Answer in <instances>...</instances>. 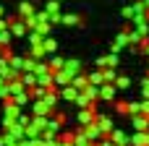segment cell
<instances>
[{
    "instance_id": "f5cc1de1",
    "label": "cell",
    "mask_w": 149,
    "mask_h": 146,
    "mask_svg": "<svg viewBox=\"0 0 149 146\" xmlns=\"http://www.w3.org/2000/svg\"><path fill=\"white\" fill-rule=\"evenodd\" d=\"M8 144V141H5V133H3V136H0V146H5Z\"/></svg>"
},
{
    "instance_id": "ba28073f",
    "label": "cell",
    "mask_w": 149,
    "mask_h": 146,
    "mask_svg": "<svg viewBox=\"0 0 149 146\" xmlns=\"http://www.w3.org/2000/svg\"><path fill=\"white\" fill-rule=\"evenodd\" d=\"M0 76H3V78H5V81H13V78H18V76H21V73H16V71H13V68H10V60H8V57H3V55H0Z\"/></svg>"
},
{
    "instance_id": "f1b7e54d",
    "label": "cell",
    "mask_w": 149,
    "mask_h": 146,
    "mask_svg": "<svg viewBox=\"0 0 149 146\" xmlns=\"http://www.w3.org/2000/svg\"><path fill=\"white\" fill-rule=\"evenodd\" d=\"M34 31H39V34H42V37H47V34H50V31H52V24H50V21H39V24H37V29H34Z\"/></svg>"
},
{
    "instance_id": "4dcf8cb0",
    "label": "cell",
    "mask_w": 149,
    "mask_h": 146,
    "mask_svg": "<svg viewBox=\"0 0 149 146\" xmlns=\"http://www.w3.org/2000/svg\"><path fill=\"white\" fill-rule=\"evenodd\" d=\"M79 21H81V18H79L76 13H63V24H65V26H76Z\"/></svg>"
},
{
    "instance_id": "d4e9b609",
    "label": "cell",
    "mask_w": 149,
    "mask_h": 146,
    "mask_svg": "<svg viewBox=\"0 0 149 146\" xmlns=\"http://www.w3.org/2000/svg\"><path fill=\"white\" fill-rule=\"evenodd\" d=\"M115 44H118V47H120V50H123V47H128V44H131V39H128V29H123V31H120V34H118V37H115Z\"/></svg>"
},
{
    "instance_id": "3957f363",
    "label": "cell",
    "mask_w": 149,
    "mask_h": 146,
    "mask_svg": "<svg viewBox=\"0 0 149 146\" xmlns=\"http://www.w3.org/2000/svg\"><path fill=\"white\" fill-rule=\"evenodd\" d=\"M79 128H81V125H79ZM81 131H84V138H86V141H92V144H97V141L102 138V128L97 125V120H94V123H89V125H84Z\"/></svg>"
},
{
    "instance_id": "83f0119b",
    "label": "cell",
    "mask_w": 149,
    "mask_h": 146,
    "mask_svg": "<svg viewBox=\"0 0 149 146\" xmlns=\"http://www.w3.org/2000/svg\"><path fill=\"white\" fill-rule=\"evenodd\" d=\"M10 42H13L10 29H3V31H0V47H10Z\"/></svg>"
},
{
    "instance_id": "30bf717a",
    "label": "cell",
    "mask_w": 149,
    "mask_h": 146,
    "mask_svg": "<svg viewBox=\"0 0 149 146\" xmlns=\"http://www.w3.org/2000/svg\"><path fill=\"white\" fill-rule=\"evenodd\" d=\"M79 94H81V91H79L73 84H68V86H63V89H60V99H63V102H73Z\"/></svg>"
},
{
    "instance_id": "60d3db41",
    "label": "cell",
    "mask_w": 149,
    "mask_h": 146,
    "mask_svg": "<svg viewBox=\"0 0 149 146\" xmlns=\"http://www.w3.org/2000/svg\"><path fill=\"white\" fill-rule=\"evenodd\" d=\"M60 141H76V131H60Z\"/></svg>"
},
{
    "instance_id": "52a82bcc",
    "label": "cell",
    "mask_w": 149,
    "mask_h": 146,
    "mask_svg": "<svg viewBox=\"0 0 149 146\" xmlns=\"http://www.w3.org/2000/svg\"><path fill=\"white\" fill-rule=\"evenodd\" d=\"M18 115H21V107L13 102V99H5L3 102V118H10V120H18Z\"/></svg>"
},
{
    "instance_id": "9a60e30c",
    "label": "cell",
    "mask_w": 149,
    "mask_h": 146,
    "mask_svg": "<svg viewBox=\"0 0 149 146\" xmlns=\"http://www.w3.org/2000/svg\"><path fill=\"white\" fill-rule=\"evenodd\" d=\"M18 78H21V84H24L26 89H34V86H37V73H34V71H21Z\"/></svg>"
},
{
    "instance_id": "5bb4252c",
    "label": "cell",
    "mask_w": 149,
    "mask_h": 146,
    "mask_svg": "<svg viewBox=\"0 0 149 146\" xmlns=\"http://www.w3.org/2000/svg\"><path fill=\"white\" fill-rule=\"evenodd\" d=\"M63 71H68L71 76L81 73V60H76V57H65V63H63Z\"/></svg>"
},
{
    "instance_id": "db71d44e",
    "label": "cell",
    "mask_w": 149,
    "mask_h": 146,
    "mask_svg": "<svg viewBox=\"0 0 149 146\" xmlns=\"http://www.w3.org/2000/svg\"><path fill=\"white\" fill-rule=\"evenodd\" d=\"M3 16H5V8H3V5H0V18H3Z\"/></svg>"
},
{
    "instance_id": "2e32d148",
    "label": "cell",
    "mask_w": 149,
    "mask_h": 146,
    "mask_svg": "<svg viewBox=\"0 0 149 146\" xmlns=\"http://www.w3.org/2000/svg\"><path fill=\"white\" fill-rule=\"evenodd\" d=\"M71 84H73V86H76V89H79V91H84V89H86V86H89V76H86V73H84V71H81V73H76V76H73V78H71Z\"/></svg>"
},
{
    "instance_id": "4316f807",
    "label": "cell",
    "mask_w": 149,
    "mask_h": 146,
    "mask_svg": "<svg viewBox=\"0 0 149 146\" xmlns=\"http://www.w3.org/2000/svg\"><path fill=\"white\" fill-rule=\"evenodd\" d=\"M52 76H55L52 71H50V73H39V76H37V84H42V86H55V84H52Z\"/></svg>"
},
{
    "instance_id": "cb8c5ba5",
    "label": "cell",
    "mask_w": 149,
    "mask_h": 146,
    "mask_svg": "<svg viewBox=\"0 0 149 146\" xmlns=\"http://www.w3.org/2000/svg\"><path fill=\"white\" fill-rule=\"evenodd\" d=\"M42 47H45V52H47V55H52V52L58 50V42H55V39H52V37L47 34V37L42 39Z\"/></svg>"
},
{
    "instance_id": "e0dca14e",
    "label": "cell",
    "mask_w": 149,
    "mask_h": 146,
    "mask_svg": "<svg viewBox=\"0 0 149 146\" xmlns=\"http://www.w3.org/2000/svg\"><path fill=\"white\" fill-rule=\"evenodd\" d=\"M131 146H149L147 144V131H134V136H131Z\"/></svg>"
},
{
    "instance_id": "f6af8a7d",
    "label": "cell",
    "mask_w": 149,
    "mask_h": 146,
    "mask_svg": "<svg viewBox=\"0 0 149 146\" xmlns=\"http://www.w3.org/2000/svg\"><path fill=\"white\" fill-rule=\"evenodd\" d=\"M94 146H118V144H115V141H113L110 136H102V138H100V141H97Z\"/></svg>"
},
{
    "instance_id": "d590c367",
    "label": "cell",
    "mask_w": 149,
    "mask_h": 146,
    "mask_svg": "<svg viewBox=\"0 0 149 146\" xmlns=\"http://www.w3.org/2000/svg\"><path fill=\"white\" fill-rule=\"evenodd\" d=\"M102 76H105V81H113V84H115L118 71H115V68H102Z\"/></svg>"
},
{
    "instance_id": "f907efd6",
    "label": "cell",
    "mask_w": 149,
    "mask_h": 146,
    "mask_svg": "<svg viewBox=\"0 0 149 146\" xmlns=\"http://www.w3.org/2000/svg\"><path fill=\"white\" fill-rule=\"evenodd\" d=\"M141 115H149V99H141Z\"/></svg>"
},
{
    "instance_id": "7c38bea8",
    "label": "cell",
    "mask_w": 149,
    "mask_h": 146,
    "mask_svg": "<svg viewBox=\"0 0 149 146\" xmlns=\"http://www.w3.org/2000/svg\"><path fill=\"white\" fill-rule=\"evenodd\" d=\"M110 138L115 141L118 146H131V136H126L120 128H113V133H110Z\"/></svg>"
},
{
    "instance_id": "8fae6325",
    "label": "cell",
    "mask_w": 149,
    "mask_h": 146,
    "mask_svg": "<svg viewBox=\"0 0 149 146\" xmlns=\"http://www.w3.org/2000/svg\"><path fill=\"white\" fill-rule=\"evenodd\" d=\"M97 125L102 128V136H110V133H113V128H115V125H113V120H110L107 115H100V112H97Z\"/></svg>"
},
{
    "instance_id": "681fc988",
    "label": "cell",
    "mask_w": 149,
    "mask_h": 146,
    "mask_svg": "<svg viewBox=\"0 0 149 146\" xmlns=\"http://www.w3.org/2000/svg\"><path fill=\"white\" fill-rule=\"evenodd\" d=\"M18 123H21V125H29V123H31V115H24V112H21V115H18Z\"/></svg>"
},
{
    "instance_id": "836d02e7",
    "label": "cell",
    "mask_w": 149,
    "mask_h": 146,
    "mask_svg": "<svg viewBox=\"0 0 149 146\" xmlns=\"http://www.w3.org/2000/svg\"><path fill=\"white\" fill-rule=\"evenodd\" d=\"M73 104H76V107H79V110H81V107H92V104H94V102H92V99H86V97H84V94H79V97H76V99H73Z\"/></svg>"
},
{
    "instance_id": "f35d334b",
    "label": "cell",
    "mask_w": 149,
    "mask_h": 146,
    "mask_svg": "<svg viewBox=\"0 0 149 146\" xmlns=\"http://www.w3.org/2000/svg\"><path fill=\"white\" fill-rule=\"evenodd\" d=\"M128 39H131V44H136V47H139V42H141L144 37H141L136 29H128Z\"/></svg>"
},
{
    "instance_id": "ab89813d",
    "label": "cell",
    "mask_w": 149,
    "mask_h": 146,
    "mask_svg": "<svg viewBox=\"0 0 149 146\" xmlns=\"http://www.w3.org/2000/svg\"><path fill=\"white\" fill-rule=\"evenodd\" d=\"M134 29H136V31H139L141 37H149V21H141V24H136Z\"/></svg>"
},
{
    "instance_id": "816d5d0a",
    "label": "cell",
    "mask_w": 149,
    "mask_h": 146,
    "mask_svg": "<svg viewBox=\"0 0 149 146\" xmlns=\"http://www.w3.org/2000/svg\"><path fill=\"white\" fill-rule=\"evenodd\" d=\"M45 146H58V138H52V141H45Z\"/></svg>"
},
{
    "instance_id": "ffe728a7",
    "label": "cell",
    "mask_w": 149,
    "mask_h": 146,
    "mask_svg": "<svg viewBox=\"0 0 149 146\" xmlns=\"http://www.w3.org/2000/svg\"><path fill=\"white\" fill-rule=\"evenodd\" d=\"M8 60H10V68H13L16 73H21V71H24V55H16V52H13Z\"/></svg>"
},
{
    "instance_id": "9c48e42d",
    "label": "cell",
    "mask_w": 149,
    "mask_h": 146,
    "mask_svg": "<svg viewBox=\"0 0 149 146\" xmlns=\"http://www.w3.org/2000/svg\"><path fill=\"white\" fill-rule=\"evenodd\" d=\"M71 78H73V76H71L68 71H63V68H60V71H55V76H52V84H55L58 89H63V86H68V84H71Z\"/></svg>"
},
{
    "instance_id": "74e56055",
    "label": "cell",
    "mask_w": 149,
    "mask_h": 146,
    "mask_svg": "<svg viewBox=\"0 0 149 146\" xmlns=\"http://www.w3.org/2000/svg\"><path fill=\"white\" fill-rule=\"evenodd\" d=\"M141 115V102H128V118Z\"/></svg>"
},
{
    "instance_id": "11a10c76",
    "label": "cell",
    "mask_w": 149,
    "mask_h": 146,
    "mask_svg": "<svg viewBox=\"0 0 149 146\" xmlns=\"http://www.w3.org/2000/svg\"><path fill=\"white\" fill-rule=\"evenodd\" d=\"M147 21H149V8H147Z\"/></svg>"
},
{
    "instance_id": "7402d4cb",
    "label": "cell",
    "mask_w": 149,
    "mask_h": 146,
    "mask_svg": "<svg viewBox=\"0 0 149 146\" xmlns=\"http://www.w3.org/2000/svg\"><path fill=\"white\" fill-rule=\"evenodd\" d=\"M47 91H50V86H42V84H37L34 89H29V97H31V99H42Z\"/></svg>"
},
{
    "instance_id": "f546056e",
    "label": "cell",
    "mask_w": 149,
    "mask_h": 146,
    "mask_svg": "<svg viewBox=\"0 0 149 146\" xmlns=\"http://www.w3.org/2000/svg\"><path fill=\"white\" fill-rule=\"evenodd\" d=\"M29 55H34L37 60H42L47 52H45V47H42V44H31V47H29Z\"/></svg>"
},
{
    "instance_id": "44dd1931",
    "label": "cell",
    "mask_w": 149,
    "mask_h": 146,
    "mask_svg": "<svg viewBox=\"0 0 149 146\" xmlns=\"http://www.w3.org/2000/svg\"><path fill=\"white\" fill-rule=\"evenodd\" d=\"M86 76H89V84H94V86H102V84H105L102 68H97V71H92V73H86Z\"/></svg>"
},
{
    "instance_id": "bcb514c9",
    "label": "cell",
    "mask_w": 149,
    "mask_h": 146,
    "mask_svg": "<svg viewBox=\"0 0 149 146\" xmlns=\"http://www.w3.org/2000/svg\"><path fill=\"white\" fill-rule=\"evenodd\" d=\"M50 24H52V26H55V24H63V16H60V10L50 13Z\"/></svg>"
},
{
    "instance_id": "5b68a950",
    "label": "cell",
    "mask_w": 149,
    "mask_h": 146,
    "mask_svg": "<svg viewBox=\"0 0 149 146\" xmlns=\"http://www.w3.org/2000/svg\"><path fill=\"white\" fill-rule=\"evenodd\" d=\"M118 60H120V55H118V52L100 55V57H97V68H118Z\"/></svg>"
},
{
    "instance_id": "6da1fadb",
    "label": "cell",
    "mask_w": 149,
    "mask_h": 146,
    "mask_svg": "<svg viewBox=\"0 0 149 146\" xmlns=\"http://www.w3.org/2000/svg\"><path fill=\"white\" fill-rule=\"evenodd\" d=\"M118 91H120V89H118L113 81H105V84L100 86V99H102V102H115Z\"/></svg>"
},
{
    "instance_id": "7dc6e473",
    "label": "cell",
    "mask_w": 149,
    "mask_h": 146,
    "mask_svg": "<svg viewBox=\"0 0 149 146\" xmlns=\"http://www.w3.org/2000/svg\"><path fill=\"white\" fill-rule=\"evenodd\" d=\"M24 21H26V26H29V29H37V24H39V21H37V13H34V16H29V18H24Z\"/></svg>"
},
{
    "instance_id": "4fadbf2b",
    "label": "cell",
    "mask_w": 149,
    "mask_h": 146,
    "mask_svg": "<svg viewBox=\"0 0 149 146\" xmlns=\"http://www.w3.org/2000/svg\"><path fill=\"white\" fill-rule=\"evenodd\" d=\"M131 125H134V131H149V115H134Z\"/></svg>"
},
{
    "instance_id": "484cf974",
    "label": "cell",
    "mask_w": 149,
    "mask_h": 146,
    "mask_svg": "<svg viewBox=\"0 0 149 146\" xmlns=\"http://www.w3.org/2000/svg\"><path fill=\"white\" fill-rule=\"evenodd\" d=\"M47 63H50V68H52V71H60V68H63V63H65V57H60V55H55V52H52V57H50Z\"/></svg>"
},
{
    "instance_id": "7a4b0ae2",
    "label": "cell",
    "mask_w": 149,
    "mask_h": 146,
    "mask_svg": "<svg viewBox=\"0 0 149 146\" xmlns=\"http://www.w3.org/2000/svg\"><path fill=\"white\" fill-rule=\"evenodd\" d=\"M5 133V141H21V138H26V125H21L18 120L8 128V131H3Z\"/></svg>"
},
{
    "instance_id": "8992f818",
    "label": "cell",
    "mask_w": 149,
    "mask_h": 146,
    "mask_svg": "<svg viewBox=\"0 0 149 146\" xmlns=\"http://www.w3.org/2000/svg\"><path fill=\"white\" fill-rule=\"evenodd\" d=\"M55 110L45 102V99H31V115H45V118H50Z\"/></svg>"
},
{
    "instance_id": "e575fe53",
    "label": "cell",
    "mask_w": 149,
    "mask_h": 146,
    "mask_svg": "<svg viewBox=\"0 0 149 146\" xmlns=\"http://www.w3.org/2000/svg\"><path fill=\"white\" fill-rule=\"evenodd\" d=\"M50 71H52V68H50V63H45V60H39V63H37V68H34V73H37V76H39V73H50ZM52 73H55V71H52Z\"/></svg>"
},
{
    "instance_id": "1f68e13d",
    "label": "cell",
    "mask_w": 149,
    "mask_h": 146,
    "mask_svg": "<svg viewBox=\"0 0 149 146\" xmlns=\"http://www.w3.org/2000/svg\"><path fill=\"white\" fill-rule=\"evenodd\" d=\"M37 63H39V60H37L34 55H26V57H24V71H34Z\"/></svg>"
},
{
    "instance_id": "7bdbcfd3",
    "label": "cell",
    "mask_w": 149,
    "mask_h": 146,
    "mask_svg": "<svg viewBox=\"0 0 149 146\" xmlns=\"http://www.w3.org/2000/svg\"><path fill=\"white\" fill-rule=\"evenodd\" d=\"M120 16H123V21H131V18H134V5H126V8L120 10Z\"/></svg>"
},
{
    "instance_id": "ac0fdd59",
    "label": "cell",
    "mask_w": 149,
    "mask_h": 146,
    "mask_svg": "<svg viewBox=\"0 0 149 146\" xmlns=\"http://www.w3.org/2000/svg\"><path fill=\"white\" fill-rule=\"evenodd\" d=\"M10 99H13V102H16L18 107H26V104L31 102V97H29V89H26V91H18V94H13Z\"/></svg>"
},
{
    "instance_id": "c3c4849f",
    "label": "cell",
    "mask_w": 149,
    "mask_h": 146,
    "mask_svg": "<svg viewBox=\"0 0 149 146\" xmlns=\"http://www.w3.org/2000/svg\"><path fill=\"white\" fill-rule=\"evenodd\" d=\"M37 21H50V13L47 10H37Z\"/></svg>"
},
{
    "instance_id": "d6986e66",
    "label": "cell",
    "mask_w": 149,
    "mask_h": 146,
    "mask_svg": "<svg viewBox=\"0 0 149 146\" xmlns=\"http://www.w3.org/2000/svg\"><path fill=\"white\" fill-rule=\"evenodd\" d=\"M37 10H34V5L31 3H21L18 5V18H29V16H34Z\"/></svg>"
},
{
    "instance_id": "8d00e7d4",
    "label": "cell",
    "mask_w": 149,
    "mask_h": 146,
    "mask_svg": "<svg viewBox=\"0 0 149 146\" xmlns=\"http://www.w3.org/2000/svg\"><path fill=\"white\" fill-rule=\"evenodd\" d=\"M113 107H115V112H118V115H128V102H118V99H115V102H113Z\"/></svg>"
},
{
    "instance_id": "603a6c76",
    "label": "cell",
    "mask_w": 149,
    "mask_h": 146,
    "mask_svg": "<svg viewBox=\"0 0 149 146\" xmlns=\"http://www.w3.org/2000/svg\"><path fill=\"white\" fill-rule=\"evenodd\" d=\"M81 94H84L86 99H92V102H97V99H100V86H94V84H89V86H86V89H84Z\"/></svg>"
},
{
    "instance_id": "d6a6232c",
    "label": "cell",
    "mask_w": 149,
    "mask_h": 146,
    "mask_svg": "<svg viewBox=\"0 0 149 146\" xmlns=\"http://www.w3.org/2000/svg\"><path fill=\"white\" fill-rule=\"evenodd\" d=\"M115 86H118L120 91H126V89L131 86V78H128V76H118V78H115Z\"/></svg>"
},
{
    "instance_id": "ee69618b",
    "label": "cell",
    "mask_w": 149,
    "mask_h": 146,
    "mask_svg": "<svg viewBox=\"0 0 149 146\" xmlns=\"http://www.w3.org/2000/svg\"><path fill=\"white\" fill-rule=\"evenodd\" d=\"M45 10H47V13H55V10H60V0H50V3L45 5Z\"/></svg>"
},
{
    "instance_id": "277c9868",
    "label": "cell",
    "mask_w": 149,
    "mask_h": 146,
    "mask_svg": "<svg viewBox=\"0 0 149 146\" xmlns=\"http://www.w3.org/2000/svg\"><path fill=\"white\" fill-rule=\"evenodd\" d=\"M8 29H10V34H13V39H16V37L21 39V37H26V34H29V26H26V21H24V18H13Z\"/></svg>"
},
{
    "instance_id": "b9f144b4",
    "label": "cell",
    "mask_w": 149,
    "mask_h": 146,
    "mask_svg": "<svg viewBox=\"0 0 149 146\" xmlns=\"http://www.w3.org/2000/svg\"><path fill=\"white\" fill-rule=\"evenodd\" d=\"M0 99L5 102V99H10V86H8V81L5 84H0Z\"/></svg>"
}]
</instances>
